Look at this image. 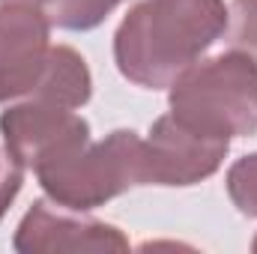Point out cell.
<instances>
[{
    "mask_svg": "<svg viewBox=\"0 0 257 254\" xmlns=\"http://www.w3.org/2000/svg\"><path fill=\"white\" fill-rule=\"evenodd\" d=\"M224 30V0H141L114 33V63L135 87L168 90Z\"/></svg>",
    "mask_w": 257,
    "mask_h": 254,
    "instance_id": "cell-1",
    "label": "cell"
},
{
    "mask_svg": "<svg viewBox=\"0 0 257 254\" xmlns=\"http://www.w3.org/2000/svg\"><path fill=\"white\" fill-rule=\"evenodd\" d=\"M171 114L218 138H248L257 132V63L242 51L197 60L168 87Z\"/></svg>",
    "mask_w": 257,
    "mask_h": 254,
    "instance_id": "cell-2",
    "label": "cell"
},
{
    "mask_svg": "<svg viewBox=\"0 0 257 254\" xmlns=\"http://www.w3.org/2000/svg\"><path fill=\"white\" fill-rule=\"evenodd\" d=\"M36 180L48 200L78 212H93L128 189L147 186L144 138L132 129H117L105 141H87L48 162L36 171Z\"/></svg>",
    "mask_w": 257,
    "mask_h": 254,
    "instance_id": "cell-3",
    "label": "cell"
},
{
    "mask_svg": "<svg viewBox=\"0 0 257 254\" xmlns=\"http://www.w3.org/2000/svg\"><path fill=\"white\" fill-rule=\"evenodd\" d=\"M3 150L24 168L39 171L48 162L90 141V123L72 111L42 99H18L0 114Z\"/></svg>",
    "mask_w": 257,
    "mask_h": 254,
    "instance_id": "cell-4",
    "label": "cell"
},
{
    "mask_svg": "<svg viewBox=\"0 0 257 254\" xmlns=\"http://www.w3.org/2000/svg\"><path fill=\"white\" fill-rule=\"evenodd\" d=\"M227 150V138L206 135L174 114H165L150 126V138L144 141L147 186H197L224 165Z\"/></svg>",
    "mask_w": 257,
    "mask_h": 254,
    "instance_id": "cell-5",
    "label": "cell"
},
{
    "mask_svg": "<svg viewBox=\"0 0 257 254\" xmlns=\"http://www.w3.org/2000/svg\"><path fill=\"white\" fill-rule=\"evenodd\" d=\"M21 254H60V251H128V236L87 212L60 206L54 200H36L12 239Z\"/></svg>",
    "mask_w": 257,
    "mask_h": 254,
    "instance_id": "cell-6",
    "label": "cell"
},
{
    "mask_svg": "<svg viewBox=\"0 0 257 254\" xmlns=\"http://www.w3.org/2000/svg\"><path fill=\"white\" fill-rule=\"evenodd\" d=\"M51 51V24L36 6L0 3V105L27 99Z\"/></svg>",
    "mask_w": 257,
    "mask_h": 254,
    "instance_id": "cell-7",
    "label": "cell"
},
{
    "mask_svg": "<svg viewBox=\"0 0 257 254\" xmlns=\"http://www.w3.org/2000/svg\"><path fill=\"white\" fill-rule=\"evenodd\" d=\"M93 96V75L87 60L72 45H51L39 84L27 99H42L60 108H84Z\"/></svg>",
    "mask_w": 257,
    "mask_h": 254,
    "instance_id": "cell-8",
    "label": "cell"
},
{
    "mask_svg": "<svg viewBox=\"0 0 257 254\" xmlns=\"http://www.w3.org/2000/svg\"><path fill=\"white\" fill-rule=\"evenodd\" d=\"M117 6H120V0H42L39 3V9L51 27L72 30V33L99 27Z\"/></svg>",
    "mask_w": 257,
    "mask_h": 254,
    "instance_id": "cell-9",
    "label": "cell"
},
{
    "mask_svg": "<svg viewBox=\"0 0 257 254\" xmlns=\"http://www.w3.org/2000/svg\"><path fill=\"white\" fill-rule=\"evenodd\" d=\"M224 186H227V194H230L233 206L242 215L257 218V153H248V156L236 159L227 168Z\"/></svg>",
    "mask_w": 257,
    "mask_h": 254,
    "instance_id": "cell-10",
    "label": "cell"
},
{
    "mask_svg": "<svg viewBox=\"0 0 257 254\" xmlns=\"http://www.w3.org/2000/svg\"><path fill=\"white\" fill-rule=\"evenodd\" d=\"M227 42L233 51L248 54L257 63V0H233L227 6Z\"/></svg>",
    "mask_w": 257,
    "mask_h": 254,
    "instance_id": "cell-11",
    "label": "cell"
},
{
    "mask_svg": "<svg viewBox=\"0 0 257 254\" xmlns=\"http://www.w3.org/2000/svg\"><path fill=\"white\" fill-rule=\"evenodd\" d=\"M21 183H24V168L0 147V221H3V215L9 212L12 200L18 197Z\"/></svg>",
    "mask_w": 257,
    "mask_h": 254,
    "instance_id": "cell-12",
    "label": "cell"
},
{
    "mask_svg": "<svg viewBox=\"0 0 257 254\" xmlns=\"http://www.w3.org/2000/svg\"><path fill=\"white\" fill-rule=\"evenodd\" d=\"M0 3H21V6H36V9H39L42 0H0Z\"/></svg>",
    "mask_w": 257,
    "mask_h": 254,
    "instance_id": "cell-13",
    "label": "cell"
},
{
    "mask_svg": "<svg viewBox=\"0 0 257 254\" xmlns=\"http://www.w3.org/2000/svg\"><path fill=\"white\" fill-rule=\"evenodd\" d=\"M251 251L257 254V236H254V239H251Z\"/></svg>",
    "mask_w": 257,
    "mask_h": 254,
    "instance_id": "cell-14",
    "label": "cell"
}]
</instances>
